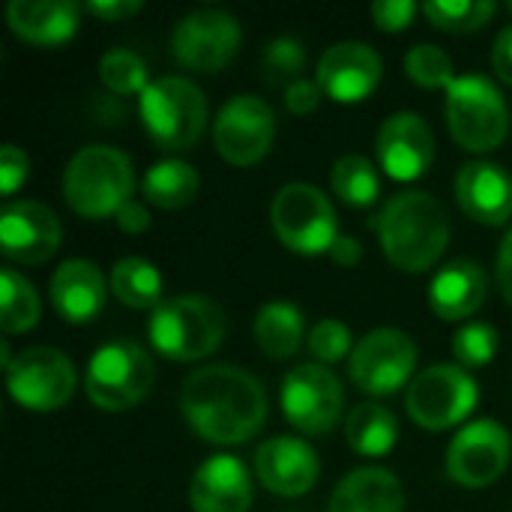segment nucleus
<instances>
[{
    "instance_id": "f257e3e1",
    "label": "nucleus",
    "mask_w": 512,
    "mask_h": 512,
    "mask_svg": "<svg viewBox=\"0 0 512 512\" xmlns=\"http://www.w3.org/2000/svg\"><path fill=\"white\" fill-rule=\"evenodd\" d=\"M180 411L189 429L210 444H243L267 420V393L261 381L240 366L195 369L180 390Z\"/></svg>"
},
{
    "instance_id": "a878e982",
    "label": "nucleus",
    "mask_w": 512,
    "mask_h": 512,
    "mask_svg": "<svg viewBox=\"0 0 512 512\" xmlns=\"http://www.w3.org/2000/svg\"><path fill=\"white\" fill-rule=\"evenodd\" d=\"M303 336H306V318L294 303L273 300L258 309L255 342L267 357H273V360L294 357L303 345Z\"/></svg>"
},
{
    "instance_id": "9b49d317",
    "label": "nucleus",
    "mask_w": 512,
    "mask_h": 512,
    "mask_svg": "<svg viewBox=\"0 0 512 512\" xmlns=\"http://www.w3.org/2000/svg\"><path fill=\"white\" fill-rule=\"evenodd\" d=\"M417 369V345L396 327H378L351 351L348 375L357 390L369 396H390L402 390Z\"/></svg>"
},
{
    "instance_id": "cd10ccee",
    "label": "nucleus",
    "mask_w": 512,
    "mask_h": 512,
    "mask_svg": "<svg viewBox=\"0 0 512 512\" xmlns=\"http://www.w3.org/2000/svg\"><path fill=\"white\" fill-rule=\"evenodd\" d=\"M198 186H201L198 171L183 159H162V162L150 165L144 174V183H141L144 198L162 210L186 207L198 195Z\"/></svg>"
},
{
    "instance_id": "72a5a7b5",
    "label": "nucleus",
    "mask_w": 512,
    "mask_h": 512,
    "mask_svg": "<svg viewBox=\"0 0 512 512\" xmlns=\"http://www.w3.org/2000/svg\"><path fill=\"white\" fill-rule=\"evenodd\" d=\"M450 348H453V357H456L459 366H465V369H480V366H489V363L495 360V354H498V348H501V336H498V330H495L492 324H486V321H471V324H465V327L453 336Z\"/></svg>"
},
{
    "instance_id": "bb28decb",
    "label": "nucleus",
    "mask_w": 512,
    "mask_h": 512,
    "mask_svg": "<svg viewBox=\"0 0 512 512\" xmlns=\"http://www.w3.org/2000/svg\"><path fill=\"white\" fill-rule=\"evenodd\" d=\"M345 438L351 444L354 453L378 459L387 456L396 441H399V423L393 417V411H387L378 402H363L348 414L345 423Z\"/></svg>"
},
{
    "instance_id": "ddd939ff",
    "label": "nucleus",
    "mask_w": 512,
    "mask_h": 512,
    "mask_svg": "<svg viewBox=\"0 0 512 512\" xmlns=\"http://www.w3.org/2000/svg\"><path fill=\"white\" fill-rule=\"evenodd\" d=\"M276 138V117L270 102L255 93H240L222 105L213 126L216 150L225 162L249 168L258 165Z\"/></svg>"
},
{
    "instance_id": "e433bc0d",
    "label": "nucleus",
    "mask_w": 512,
    "mask_h": 512,
    "mask_svg": "<svg viewBox=\"0 0 512 512\" xmlns=\"http://www.w3.org/2000/svg\"><path fill=\"white\" fill-rule=\"evenodd\" d=\"M309 351L315 354V360H321V366L327 363H339L345 357H351V330L342 321H321L312 327L309 333Z\"/></svg>"
},
{
    "instance_id": "a19ab883",
    "label": "nucleus",
    "mask_w": 512,
    "mask_h": 512,
    "mask_svg": "<svg viewBox=\"0 0 512 512\" xmlns=\"http://www.w3.org/2000/svg\"><path fill=\"white\" fill-rule=\"evenodd\" d=\"M87 12L102 21H123V18L141 12V3L138 0H90Z\"/></svg>"
},
{
    "instance_id": "4be33fe9",
    "label": "nucleus",
    "mask_w": 512,
    "mask_h": 512,
    "mask_svg": "<svg viewBox=\"0 0 512 512\" xmlns=\"http://www.w3.org/2000/svg\"><path fill=\"white\" fill-rule=\"evenodd\" d=\"M105 294V276L87 258H69L51 276V306L69 324L93 321L105 306Z\"/></svg>"
},
{
    "instance_id": "a18cd8bd",
    "label": "nucleus",
    "mask_w": 512,
    "mask_h": 512,
    "mask_svg": "<svg viewBox=\"0 0 512 512\" xmlns=\"http://www.w3.org/2000/svg\"><path fill=\"white\" fill-rule=\"evenodd\" d=\"M330 258H333L339 267H354V264H360V258H363V246H360L354 237L339 234V240H336L333 249H330Z\"/></svg>"
},
{
    "instance_id": "c03bdc74",
    "label": "nucleus",
    "mask_w": 512,
    "mask_h": 512,
    "mask_svg": "<svg viewBox=\"0 0 512 512\" xmlns=\"http://www.w3.org/2000/svg\"><path fill=\"white\" fill-rule=\"evenodd\" d=\"M495 276H498V288L501 294L512 303V228L510 234L501 240V249H498V261H495Z\"/></svg>"
},
{
    "instance_id": "0eeeda50",
    "label": "nucleus",
    "mask_w": 512,
    "mask_h": 512,
    "mask_svg": "<svg viewBox=\"0 0 512 512\" xmlns=\"http://www.w3.org/2000/svg\"><path fill=\"white\" fill-rule=\"evenodd\" d=\"M156 369L150 354L129 339L108 342L93 351L87 363V399L102 411H129L153 387Z\"/></svg>"
},
{
    "instance_id": "9d476101",
    "label": "nucleus",
    "mask_w": 512,
    "mask_h": 512,
    "mask_svg": "<svg viewBox=\"0 0 512 512\" xmlns=\"http://www.w3.org/2000/svg\"><path fill=\"white\" fill-rule=\"evenodd\" d=\"M9 396L27 411H57L75 393V366L57 348H27L6 369Z\"/></svg>"
},
{
    "instance_id": "49530a36",
    "label": "nucleus",
    "mask_w": 512,
    "mask_h": 512,
    "mask_svg": "<svg viewBox=\"0 0 512 512\" xmlns=\"http://www.w3.org/2000/svg\"><path fill=\"white\" fill-rule=\"evenodd\" d=\"M510 12H512V3H510Z\"/></svg>"
},
{
    "instance_id": "c9c22d12",
    "label": "nucleus",
    "mask_w": 512,
    "mask_h": 512,
    "mask_svg": "<svg viewBox=\"0 0 512 512\" xmlns=\"http://www.w3.org/2000/svg\"><path fill=\"white\" fill-rule=\"evenodd\" d=\"M306 69V48L294 36L273 39L261 54V72L270 84H294Z\"/></svg>"
},
{
    "instance_id": "6e6552de",
    "label": "nucleus",
    "mask_w": 512,
    "mask_h": 512,
    "mask_svg": "<svg viewBox=\"0 0 512 512\" xmlns=\"http://www.w3.org/2000/svg\"><path fill=\"white\" fill-rule=\"evenodd\" d=\"M273 231L297 255L330 252L339 240V222L330 198L312 183H288L276 192L270 207Z\"/></svg>"
},
{
    "instance_id": "f3484780",
    "label": "nucleus",
    "mask_w": 512,
    "mask_h": 512,
    "mask_svg": "<svg viewBox=\"0 0 512 512\" xmlns=\"http://www.w3.org/2000/svg\"><path fill=\"white\" fill-rule=\"evenodd\" d=\"M60 222L39 201H12L0 210V249L9 261L36 267L60 246Z\"/></svg>"
},
{
    "instance_id": "2f4dec72",
    "label": "nucleus",
    "mask_w": 512,
    "mask_h": 512,
    "mask_svg": "<svg viewBox=\"0 0 512 512\" xmlns=\"http://www.w3.org/2000/svg\"><path fill=\"white\" fill-rule=\"evenodd\" d=\"M495 3L492 0H429L423 3L426 18L447 33H471L480 30L492 21L495 15Z\"/></svg>"
},
{
    "instance_id": "f8f14e48",
    "label": "nucleus",
    "mask_w": 512,
    "mask_h": 512,
    "mask_svg": "<svg viewBox=\"0 0 512 512\" xmlns=\"http://www.w3.org/2000/svg\"><path fill=\"white\" fill-rule=\"evenodd\" d=\"M282 414L285 420L306 435H327L345 405V390L339 378L321 363L294 366L282 381Z\"/></svg>"
},
{
    "instance_id": "423d86ee",
    "label": "nucleus",
    "mask_w": 512,
    "mask_h": 512,
    "mask_svg": "<svg viewBox=\"0 0 512 512\" xmlns=\"http://www.w3.org/2000/svg\"><path fill=\"white\" fill-rule=\"evenodd\" d=\"M447 126L465 150L492 153L510 132V108L489 78L462 75L447 87Z\"/></svg>"
},
{
    "instance_id": "1a4fd4ad",
    "label": "nucleus",
    "mask_w": 512,
    "mask_h": 512,
    "mask_svg": "<svg viewBox=\"0 0 512 512\" xmlns=\"http://www.w3.org/2000/svg\"><path fill=\"white\" fill-rule=\"evenodd\" d=\"M477 399H480L477 381L462 366L441 363V366H429L411 381L405 408L420 429L444 432L462 423L474 411Z\"/></svg>"
},
{
    "instance_id": "6ab92c4d",
    "label": "nucleus",
    "mask_w": 512,
    "mask_h": 512,
    "mask_svg": "<svg viewBox=\"0 0 512 512\" xmlns=\"http://www.w3.org/2000/svg\"><path fill=\"white\" fill-rule=\"evenodd\" d=\"M255 474L273 495L300 498L306 495L321 474L318 453L300 438H270L255 453Z\"/></svg>"
},
{
    "instance_id": "c85d7f7f",
    "label": "nucleus",
    "mask_w": 512,
    "mask_h": 512,
    "mask_svg": "<svg viewBox=\"0 0 512 512\" xmlns=\"http://www.w3.org/2000/svg\"><path fill=\"white\" fill-rule=\"evenodd\" d=\"M162 273L147 258H123L111 270V294L129 309H156L162 303Z\"/></svg>"
},
{
    "instance_id": "c756f323",
    "label": "nucleus",
    "mask_w": 512,
    "mask_h": 512,
    "mask_svg": "<svg viewBox=\"0 0 512 512\" xmlns=\"http://www.w3.org/2000/svg\"><path fill=\"white\" fill-rule=\"evenodd\" d=\"M42 312L39 294L33 288L30 279H24V273H18L15 267H3L0 273V327L6 336H18L27 333L30 327H36Z\"/></svg>"
},
{
    "instance_id": "37998d69",
    "label": "nucleus",
    "mask_w": 512,
    "mask_h": 512,
    "mask_svg": "<svg viewBox=\"0 0 512 512\" xmlns=\"http://www.w3.org/2000/svg\"><path fill=\"white\" fill-rule=\"evenodd\" d=\"M114 219H117V225H120L126 234H141V231H147V228H150V213H147V210H144V204H138L135 198H132V201H126Z\"/></svg>"
},
{
    "instance_id": "39448f33",
    "label": "nucleus",
    "mask_w": 512,
    "mask_h": 512,
    "mask_svg": "<svg viewBox=\"0 0 512 512\" xmlns=\"http://www.w3.org/2000/svg\"><path fill=\"white\" fill-rule=\"evenodd\" d=\"M138 114L156 147L186 150L207 126V99L189 78L165 75L150 81L138 96Z\"/></svg>"
},
{
    "instance_id": "f03ea898",
    "label": "nucleus",
    "mask_w": 512,
    "mask_h": 512,
    "mask_svg": "<svg viewBox=\"0 0 512 512\" xmlns=\"http://www.w3.org/2000/svg\"><path fill=\"white\" fill-rule=\"evenodd\" d=\"M375 228L387 261L405 273L432 270L450 243V216L444 204L423 189L393 195L378 213Z\"/></svg>"
},
{
    "instance_id": "20e7f679",
    "label": "nucleus",
    "mask_w": 512,
    "mask_h": 512,
    "mask_svg": "<svg viewBox=\"0 0 512 512\" xmlns=\"http://www.w3.org/2000/svg\"><path fill=\"white\" fill-rule=\"evenodd\" d=\"M225 330L228 321L222 306L198 294L162 300L147 324L150 345L174 363L210 357L222 345Z\"/></svg>"
},
{
    "instance_id": "4468645a",
    "label": "nucleus",
    "mask_w": 512,
    "mask_h": 512,
    "mask_svg": "<svg viewBox=\"0 0 512 512\" xmlns=\"http://www.w3.org/2000/svg\"><path fill=\"white\" fill-rule=\"evenodd\" d=\"M240 48V24L225 9H195L183 15L171 33V51L180 66L195 72L225 69Z\"/></svg>"
},
{
    "instance_id": "dca6fc26",
    "label": "nucleus",
    "mask_w": 512,
    "mask_h": 512,
    "mask_svg": "<svg viewBox=\"0 0 512 512\" xmlns=\"http://www.w3.org/2000/svg\"><path fill=\"white\" fill-rule=\"evenodd\" d=\"M378 165L393 180H417L435 162V132L417 111H396L387 117L375 138Z\"/></svg>"
},
{
    "instance_id": "412c9836",
    "label": "nucleus",
    "mask_w": 512,
    "mask_h": 512,
    "mask_svg": "<svg viewBox=\"0 0 512 512\" xmlns=\"http://www.w3.org/2000/svg\"><path fill=\"white\" fill-rule=\"evenodd\" d=\"M456 201L480 225H504L512 216V177L498 162H468L456 174Z\"/></svg>"
},
{
    "instance_id": "ea45409f",
    "label": "nucleus",
    "mask_w": 512,
    "mask_h": 512,
    "mask_svg": "<svg viewBox=\"0 0 512 512\" xmlns=\"http://www.w3.org/2000/svg\"><path fill=\"white\" fill-rule=\"evenodd\" d=\"M321 96H324V90H321L318 81L300 78L291 87H285V108L291 114H297V117H306V114H312L321 105Z\"/></svg>"
},
{
    "instance_id": "b1692460",
    "label": "nucleus",
    "mask_w": 512,
    "mask_h": 512,
    "mask_svg": "<svg viewBox=\"0 0 512 512\" xmlns=\"http://www.w3.org/2000/svg\"><path fill=\"white\" fill-rule=\"evenodd\" d=\"M78 3L72 0H12L6 21L30 45H63L78 30Z\"/></svg>"
},
{
    "instance_id": "393cba45",
    "label": "nucleus",
    "mask_w": 512,
    "mask_h": 512,
    "mask_svg": "<svg viewBox=\"0 0 512 512\" xmlns=\"http://www.w3.org/2000/svg\"><path fill=\"white\" fill-rule=\"evenodd\" d=\"M327 512H405V489L393 471L357 468L336 486Z\"/></svg>"
},
{
    "instance_id": "f704fd0d",
    "label": "nucleus",
    "mask_w": 512,
    "mask_h": 512,
    "mask_svg": "<svg viewBox=\"0 0 512 512\" xmlns=\"http://www.w3.org/2000/svg\"><path fill=\"white\" fill-rule=\"evenodd\" d=\"M405 72L411 81H417L420 87H429V90H438V87H450L456 81V72H453V60L444 48L438 45H414L408 54H405Z\"/></svg>"
},
{
    "instance_id": "7c9ffc66",
    "label": "nucleus",
    "mask_w": 512,
    "mask_h": 512,
    "mask_svg": "<svg viewBox=\"0 0 512 512\" xmlns=\"http://www.w3.org/2000/svg\"><path fill=\"white\" fill-rule=\"evenodd\" d=\"M330 186L333 192L351 204V207H369L378 201V192H381V174L378 168L360 156V153H348V156H339L333 162V171H330Z\"/></svg>"
},
{
    "instance_id": "2eb2a0df",
    "label": "nucleus",
    "mask_w": 512,
    "mask_h": 512,
    "mask_svg": "<svg viewBox=\"0 0 512 512\" xmlns=\"http://www.w3.org/2000/svg\"><path fill=\"white\" fill-rule=\"evenodd\" d=\"M512 456L510 432L495 420H474L447 447V474L465 489H486L507 471Z\"/></svg>"
},
{
    "instance_id": "7ed1b4c3",
    "label": "nucleus",
    "mask_w": 512,
    "mask_h": 512,
    "mask_svg": "<svg viewBox=\"0 0 512 512\" xmlns=\"http://www.w3.org/2000/svg\"><path fill=\"white\" fill-rule=\"evenodd\" d=\"M135 192L132 159L105 144L81 147L63 171V198L84 219L117 216Z\"/></svg>"
},
{
    "instance_id": "aec40b11",
    "label": "nucleus",
    "mask_w": 512,
    "mask_h": 512,
    "mask_svg": "<svg viewBox=\"0 0 512 512\" xmlns=\"http://www.w3.org/2000/svg\"><path fill=\"white\" fill-rule=\"evenodd\" d=\"M252 495L249 468L231 453L210 456L189 483V504L195 512H249Z\"/></svg>"
},
{
    "instance_id": "4c0bfd02",
    "label": "nucleus",
    "mask_w": 512,
    "mask_h": 512,
    "mask_svg": "<svg viewBox=\"0 0 512 512\" xmlns=\"http://www.w3.org/2000/svg\"><path fill=\"white\" fill-rule=\"evenodd\" d=\"M414 15H417L414 0H375V6H372L375 27L387 30V33H399V30L411 27Z\"/></svg>"
},
{
    "instance_id": "473e14b6",
    "label": "nucleus",
    "mask_w": 512,
    "mask_h": 512,
    "mask_svg": "<svg viewBox=\"0 0 512 512\" xmlns=\"http://www.w3.org/2000/svg\"><path fill=\"white\" fill-rule=\"evenodd\" d=\"M99 78L102 84L117 96H141L150 84L147 63L129 51V48H111L99 60Z\"/></svg>"
},
{
    "instance_id": "79ce46f5",
    "label": "nucleus",
    "mask_w": 512,
    "mask_h": 512,
    "mask_svg": "<svg viewBox=\"0 0 512 512\" xmlns=\"http://www.w3.org/2000/svg\"><path fill=\"white\" fill-rule=\"evenodd\" d=\"M492 63H495L498 78L512 87V24L498 33L495 48H492Z\"/></svg>"
},
{
    "instance_id": "5701e85b",
    "label": "nucleus",
    "mask_w": 512,
    "mask_h": 512,
    "mask_svg": "<svg viewBox=\"0 0 512 512\" xmlns=\"http://www.w3.org/2000/svg\"><path fill=\"white\" fill-rule=\"evenodd\" d=\"M489 294V279L483 267L471 258L444 264L429 285V306L444 321L471 318Z\"/></svg>"
},
{
    "instance_id": "a211bd4d",
    "label": "nucleus",
    "mask_w": 512,
    "mask_h": 512,
    "mask_svg": "<svg viewBox=\"0 0 512 512\" xmlns=\"http://www.w3.org/2000/svg\"><path fill=\"white\" fill-rule=\"evenodd\" d=\"M384 63L378 51L366 42H336L318 60V84L324 96L336 102H360L381 84Z\"/></svg>"
},
{
    "instance_id": "58836bf2",
    "label": "nucleus",
    "mask_w": 512,
    "mask_h": 512,
    "mask_svg": "<svg viewBox=\"0 0 512 512\" xmlns=\"http://www.w3.org/2000/svg\"><path fill=\"white\" fill-rule=\"evenodd\" d=\"M30 174V159L24 150H18L15 144H3L0 150V189L3 195H15L18 186L27 180Z\"/></svg>"
}]
</instances>
